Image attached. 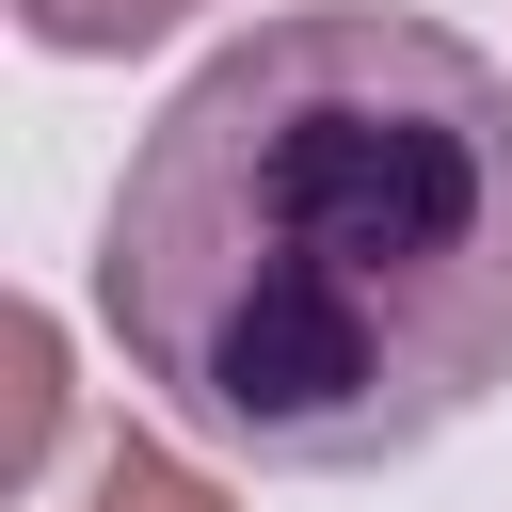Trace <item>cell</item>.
Segmentation results:
<instances>
[{"instance_id":"6da1fadb","label":"cell","mask_w":512,"mask_h":512,"mask_svg":"<svg viewBox=\"0 0 512 512\" xmlns=\"http://www.w3.org/2000/svg\"><path fill=\"white\" fill-rule=\"evenodd\" d=\"M128 368L256 464H400L512 384V64L304 0L208 48L112 176Z\"/></svg>"},{"instance_id":"7a4b0ae2","label":"cell","mask_w":512,"mask_h":512,"mask_svg":"<svg viewBox=\"0 0 512 512\" xmlns=\"http://www.w3.org/2000/svg\"><path fill=\"white\" fill-rule=\"evenodd\" d=\"M64 512H240V496H224L192 448H160V432H112V448L80 464V496H64Z\"/></svg>"},{"instance_id":"3957f363","label":"cell","mask_w":512,"mask_h":512,"mask_svg":"<svg viewBox=\"0 0 512 512\" xmlns=\"http://www.w3.org/2000/svg\"><path fill=\"white\" fill-rule=\"evenodd\" d=\"M48 432H64V320H48V304H16V400H0V464L32 480V464H48Z\"/></svg>"},{"instance_id":"277c9868","label":"cell","mask_w":512,"mask_h":512,"mask_svg":"<svg viewBox=\"0 0 512 512\" xmlns=\"http://www.w3.org/2000/svg\"><path fill=\"white\" fill-rule=\"evenodd\" d=\"M176 16H208V0H16V32L64 48V64H96V48H160Z\"/></svg>"}]
</instances>
